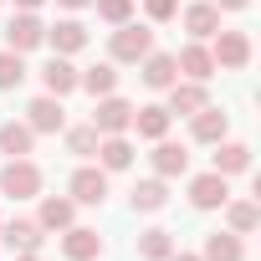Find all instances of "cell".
I'll return each instance as SVG.
<instances>
[{
    "label": "cell",
    "mask_w": 261,
    "mask_h": 261,
    "mask_svg": "<svg viewBox=\"0 0 261 261\" xmlns=\"http://www.w3.org/2000/svg\"><path fill=\"white\" fill-rule=\"evenodd\" d=\"M41 190V169L31 159H11L6 169H0V195H11V200H31Z\"/></svg>",
    "instance_id": "1"
},
{
    "label": "cell",
    "mask_w": 261,
    "mask_h": 261,
    "mask_svg": "<svg viewBox=\"0 0 261 261\" xmlns=\"http://www.w3.org/2000/svg\"><path fill=\"white\" fill-rule=\"evenodd\" d=\"M149 51H154V31L149 26H128V21L118 26V36H113V57L118 62H144Z\"/></svg>",
    "instance_id": "2"
},
{
    "label": "cell",
    "mask_w": 261,
    "mask_h": 261,
    "mask_svg": "<svg viewBox=\"0 0 261 261\" xmlns=\"http://www.w3.org/2000/svg\"><path fill=\"white\" fill-rule=\"evenodd\" d=\"M128 123H134V102H123V97H113V92H108V97L97 102V113H92V128H97L102 139H108V134H123Z\"/></svg>",
    "instance_id": "3"
},
{
    "label": "cell",
    "mask_w": 261,
    "mask_h": 261,
    "mask_svg": "<svg viewBox=\"0 0 261 261\" xmlns=\"http://www.w3.org/2000/svg\"><path fill=\"white\" fill-rule=\"evenodd\" d=\"M215 67H246L251 62V36L246 31H215Z\"/></svg>",
    "instance_id": "4"
},
{
    "label": "cell",
    "mask_w": 261,
    "mask_h": 261,
    "mask_svg": "<svg viewBox=\"0 0 261 261\" xmlns=\"http://www.w3.org/2000/svg\"><path fill=\"white\" fill-rule=\"evenodd\" d=\"M190 200H195V210H215V205H225L230 200V185H225V174H200V179H190Z\"/></svg>",
    "instance_id": "5"
},
{
    "label": "cell",
    "mask_w": 261,
    "mask_h": 261,
    "mask_svg": "<svg viewBox=\"0 0 261 261\" xmlns=\"http://www.w3.org/2000/svg\"><path fill=\"white\" fill-rule=\"evenodd\" d=\"M6 41H11V51H31V46H41V41H46V26H41L31 11H21V16L6 26Z\"/></svg>",
    "instance_id": "6"
},
{
    "label": "cell",
    "mask_w": 261,
    "mask_h": 261,
    "mask_svg": "<svg viewBox=\"0 0 261 261\" xmlns=\"http://www.w3.org/2000/svg\"><path fill=\"white\" fill-rule=\"evenodd\" d=\"M26 113H31V134H57V128L67 123V113H62V97H51V92H46V97H36Z\"/></svg>",
    "instance_id": "7"
},
{
    "label": "cell",
    "mask_w": 261,
    "mask_h": 261,
    "mask_svg": "<svg viewBox=\"0 0 261 261\" xmlns=\"http://www.w3.org/2000/svg\"><path fill=\"white\" fill-rule=\"evenodd\" d=\"M102 195H108V174L102 169H77L72 174V200L77 205H102Z\"/></svg>",
    "instance_id": "8"
},
{
    "label": "cell",
    "mask_w": 261,
    "mask_h": 261,
    "mask_svg": "<svg viewBox=\"0 0 261 261\" xmlns=\"http://www.w3.org/2000/svg\"><path fill=\"white\" fill-rule=\"evenodd\" d=\"M62 251H67L72 261H92V256H102V236H97V230H87V225H67Z\"/></svg>",
    "instance_id": "9"
},
{
    "label": "cell",
    "mask_w": 261,
    "mask_h": 261,
    "mask_svg": "<svg viewBox=\"0 0 261 261\" xmlns=\"http://www.w3.org/2000/svg\"><path fill=\"white\" fill-rule=\"evenodd\" d=\"M46 41L57 46V57H72V51L87 46V26H82V21H57V26L46 31Z\"/></svg>",
    "instance_id": "10"
},
{
    "label": "cell",
    "mask_w": 261,
    "mask_h": 261,
    "mask_svg": "<svg viewBox=\"0 0 261 261\" xmlns=\"http://www.w3.org/2000/svg\"><path fill=\"white\" fill-rule=\"evenodd\" d=\"M41 82H46V92H51V97H67V92L77 87V67H72L67 57H51V62L41 67Z\"/></svg>",
    "instance_id": "11"
},
{
    "label": "cell",
    "mask_w": 261,
    "mask_h": 261,
    "mask_svg": "<svg viewBox=\"0 0 261 261\" xmlns=\"http://www.w3.org/2000/svg\"><path fill=\"white\" fill-rule=\"evenodd\" d=\"M169 118H174L169 108H134V123H128V128H139V139H154L159 144L169 134Z\"/></svg>",
    "instance_id": "12"
},
{
    "label": "cell",
    "mask_w": 261,
    "mask_h": 261,
    "mask_svg": "<svg viewBox=\"0 0 261 261\" xmlns=\"http://www.w3.org/2000/svg\"><path fill=\"white\" fill-rule=\"evenodd\" d=\"M144 82H149V87H174V82H179L174 57H169V51H149V57H144Z\"/></svg>",
    "instance_id": "13"
},
{
    "label": "cell",
    "mask_w": 261,
    "mask_h": 261,
    "mask_svg": "<svg viewBox=\"0 0 261 261\" xmlns=\"http://www.w3.org/2000/svg\"><path fill=\"white\" fill-rule=\"evenodd\" d=\"M31 123H0V154H11V159H26L31 154Z\"/></svg>",
    "instance_id": "14"
},
{
    "label": "cell",
    "mask_w": 261,
    "mask_h": 261,
    "mask_svg": "<svg viewBox=\"0 0 261 261\" xmlns=\"http://www.w3.org/2000/svg\"><path fill=\"white\" fill-rule=\"evenodd\" d=\"M0 236H6L11 251H36V246H41V225H36V220H6Z\"/></svg>",
    "instance_id": "15"
},
{
    "label": "cell",
    "mask_w": 261,
    "mask_h": 261,
    "mask_svg": "<svg viewBox=\"0 0 261 261\" xmlns=\"http://www.w3.org/2000/svg\"><path fill=\"white\" fill-rule=\"evenodd\" d=\"M200 108H205V87H200V82H174V87H169V113L190 118V113H200Z\"/></svg>",
    "instance_id": "16"
},
{
    "label": "cell",
    "mask_w": 261,
    "mask_h": 261,
    "mask_svg": "<svg viewBox=\"0 0 261 261\" xmlns=\"http://www.w3.org/2000/svg\"><path fill=\"white\" fill-rule=\"evenodd\" d=\"M190 118H195V139H200V144H220V139H225V113H220V108L205 102V108L190 113Z\"/></svg>",
    "instance_id": "17"
},
{
    "label": "cell",
    "mask_w": 261,
    "mask_h": 261,
    "mask_svg": "<svg viewBox=\"0 0 261 261\" xmlns=\"http://www.w3.org/2000/svg\"><path fill=\"white\" fill-rule=\"evenodd\" d=\"M97 154H102V169H128V164H134V144H128L123 134L97 139Z\"/></svg>",
    "instance_id": "18"
},
{
    "label": "cell",
    "mask_w": 261,
    "mask_h": 261,
    "mask_svg": "<svg viewBox=\"0 0 261 261\" xmlns=\"http://www.w3.org/2000/svg\"><path fill=\"white\" fill-rule=\"evenodd\" d=\"M154 169H159V179H174V174L190 169V154H185L179 144H164V139H159V149H154Z\"/></svg>",
    "instance_id": "19"
},
{
    "label": "cell",
    "mask_w": 261,
    "mask_h": 261,
    "mask_svg": "<svg viewBox=\"0 0 261 261\" xmlns=\"http://www.w3.org/2000/svg\"><path fill=\"white\" fill-rule=\"evenodd\" d=\"M174 67H179V72H190L195 82H205V77L215 72V57H210L205 46H185V51L174 57Z\"/></svg>",
    "instance_id": "20"
},
{
    "label": "cell",
    "mask_w": 261,
    "mask_h": 261,
    "mask_svg": "<svg viewBox=\"0 0 261 261\" xmlns=\"http://www.w3.org/2000/svg\"><path fill=\"white\" fill-rule=\"evenodd\" d=\"M241 256H246V246L236 241V230H215L205 241V261H241Z\"/></svg>",
    "instance_id": "21"
},
{
    "label": "cell",
    "mask_w": 261,
    "mask_h": 261,
    "mask_svg": "<svg viewBox=\"0 0 261 261\" xmlns=\"http://www.w3.org/2000/svg\"><path fill=\"white\" fill-rule=\"evenodd\" d=\"M77 87H87V92H92V97H108V92H113V87H118V72H113V67H108V62H97V67H87V72H82V77H77Z\"/></svg>",
    "instance_id": "22"
},
{
    "label": "cell",
    "mask_w": 261,
    "mask_h": 261,
    "mask_svg": "<svg viewBox=\"0 0 261 261\" xmlns=\"http://www.w3.org/2000/svg\"><path fill=\"white\" fill-rule=\"evenodd\" d=\"M185 26H190L195 36H215V31H220V6H190V11H185Z\"/></svg>",
    "instance_id": "23"
},
{
    "label": "cell",
    "mask_w": 261,
    "mask_h": 261,
    "mask_svg": "<svg viewBox=\"0 0 261 261\" xmlns=\"http://www.w3.org/2000/svg\"><path fill=\"white\" fill-rule=\"evenodd\" d=\"M241 169H251V149H246V144H220L215 174H241Z\"/></svg>",
    "instance_id": "24"
},
{
    "label": "cell",
    "mask_w": 261,
    "mask_h": 261,
    "mask_svg": "<svg viewBox=\"0 0 261 261\" xmlns=\"http://www.w3.org/2000/svg\"><path fill=\"white\" fill-rule=\"evenodd\" d=\"M36 225H41V230H67V225H72V200H57V195L41 200V220H36Z\"/></svg>",
    "instance_id": "25"
},
{
    "label": "cell",
    "mask_w": 261,
    "mask_h": 261,
    "mask_svg": "<svg viewBox=\"0 0 261 261\" xmlns=\"http://www.w3.org/2000/svg\"><path fill=\"white\" fill-rule=\"evenodd\" d=\"M164 200H169L164 179H144V185H134V210H164Z\"/></svg>",
    "instance_id": "26"
},
{
    "label": "cell",
    "mask_w": 261,
    "mask_h": 261,
    "mask_svg": "<svg viewBox=\"0 0 261 261\" xmlns=\"http://www.w3.org/2000/svg\"><path fill=\"white\" fill-rule=\"evenodd\" d=\"M169 251H174L169 230H149V236L139 241V256H144V261H169Z\"/></svg>",
    "instance_id": "27"
},
{
    "label": "cell",
    "mask_w": 261,
    "mask_h": 261,
    "mask_svg": "<svg viewBox=\"0 0 261 261\" xmlns=\"http://www.w3.org/2000/svg\"><path fill=\"white\" fill-rule=\"evenodd\" d=\"M21 77H26L21 51H0V92H6V87H21Z\"/></svg>",
    "instance_id": "28"
},
{
    "label": "cell",
    "mask_w": 261,
    "mask_h": 261,
    "mask_svg": "<svg viewBox=\"0 0 261 261\" xmlns=\"http://www.w3.org/2000/svg\"><path fill=\"white\" fill-rule=\"evenodd\" d=\"M92 6H97V16L108 26H123L128 16H134V0H92Z\"/></svg>",
    "instance_id": "29"
},
{
    "label": "cell",
    "mask_w": 261,
    "mask_h": 261,
    "mask_svg": "<svg viewBox=\"0 0 261 261\" xmlns=\"http://www.w3.org/2000/svg\"><path fill=\"white\" fill-rule=\"evenodd\" d=\"M256 220H261V210H256L251 200H236V205H230V225H236V236H241V230H256Z\"/></svg>",
    "instance_id": "30"
},
{
    "label": "cell",
    "mask_w": 261,
    "mask_h": 261,
    "mask_svg": "<svg viewBox=\"0 0 261 261\" xmlns=\"http://www.w3.org/2000/svg\"><path fill=\"white\" fill-rule=\"evenodd\" d=\"M97 139H102L97 128H72V134H67V149H72V154H97Z\"/></svg>",
    "instance_id": "31"
},
{
    "label": "cell",
    "mask_w": 261,
    "mask_h": 261,
    "mask_svg": "<svg viewBox=\"0 0 261 261\" xmlns=\"http://www.w3.org/2000/svg\"><path fill=\"white\" fill-rule=\"evenodd\" d=\"M179 11V0H149V21H169Z\"/></svg>",
    "instance_id": "32"
},
{
    "label": "cell",
    "mask_w": 261,
    "mask_h": 261,
    "mask_svg": "<svg viewBox=\"0 0 261 261\" xmlns=\"http://www.w3.org/2000/svg\"><path fill=\"white\" fill-rule=\"evenodd\" d=\"M215 6H225V11H241V6H251V0H215Z\"/></svg>",
    "instance_id": "33"
},
{
    "label": "cell",
    "mask_w": 261,
    "mask_h": 261,
    "mask_svg": "<svg viewBox=\"0 0 261 261\" xmlns=\"http://www.w3.org/2000/svg\"><path fill=\"white\" fill-rule=\"evenodd\" d=\"M57 6H67V11H77V6H92V0H57Z\"/></svg>",
    "instance_id": "34"
},
{
    "label": "cell",
    "mask_w": 261,
    "mask_h": 261,
    "mask_svg": "<svg viewBox=\"0 0 261 261\" xmlns=\"http://www.w3.org/2000/svg\"><path fill=\"white\" fill-rule=\"evenodd\" d=\"M169 261H205V256H179V251H169Z\"/></svg>",
    "instance_id": "35"
},
{
    "label": "cell",
    "mask_w": 261,
    "mask_h": 261,
    "mask_svg": "<svg viewBox=\"0 0 261 261\" xmlns=\"http://www.w3.org/2000/svg\"><path fill=\"white\" fill-rule=\"evenodd\" d=\"M16 6H21V11H36V6H41V0H16Z\"/></svg>",
    "instance_id": "36"
},
{
    "label": "cell",
    "mask_w": 261,
    "mask_h": 261,
    "mask_svg": "<svg viewBox=\"0 0 261 261\" xmlns=\"http://www.w3.org/2000/svg\"><path fill=\"white\" fill-rule=\"evenodd\" d=\"M16 261H36V251H21V256H16Z\"/></svg>",
    "instance_id": "37"
}]
</instances>
